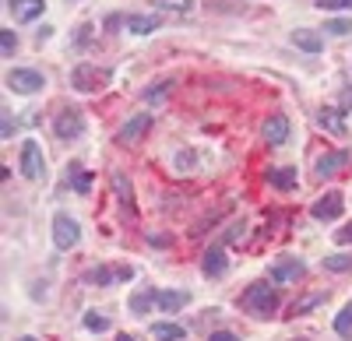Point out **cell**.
I'll list each match as a JSON object with an SVG mask.
<instances>
[{
  "mask_svg": "<svg viewBox=\"0 0 352 341\" xmlns=\"http://www.w3.org/2000/svg\"><path fill=\"white\" fill-rule=\"evenodd\" d=\"M243 306L254 317H272L278 309V292L268 285V281H254V285L243 292Z\"/></svg>",
  "mask_w": 352,
  "mask_h": 341,
  "instance_id": "obj_1",
  "label": "cell"
},
{
  "mask_svg": "<svg viewBox=\"0 0 352 341\" xmlns=\"http://www.w3.org/2000/svg\"><path fill=\"white\" fill-rule=\"evenodd\" d=\"M71 84L78 92H102L109 84V71H99L96 64H78L71 71Z\"/></svg>",
  "mask_w": 352,
  "mask_h": 341,
  "instance_id": "obj_2",
  "label": "cell"
},
{
  "mask_svg": "<svg viewBox=\"0 0 352 341\" xmlns=\"http://www.w3.org/2000/svg\"><path fill=\"white\" fill-rule=\"evenodd\" d=\"M78 239H81L78 222L67 211H56L53 215V243H56V250H71V246H78Z\"/></svg>",
  "mask_w": 352,
  "mask_h": 341,
  "instance_id": "obj_3",
  "label": "cell"
},
{
  "mask_svg": "<svg viewBox=\"0 0 352 341\" xmlns=\"http://www.w3.org/2000/svg\"><path fill=\"white\" fill-rule=\"evenodd\" d=\"M8 84H11L14 92H21V95H32V92H43V89H46V78H43L39 71L14 67V71L8 74Z\"/></svg>",
  "mask_w": 352,
  "mask_h": 341,
  "instance_id": "obj_4",
  "label": "cell"
},
{
  "mask_svg": "<svg viewBox=\"0 0 352 341\" xmlns=\"http://www.w3.org/2000/svg\"><path fill=\"white\" fill-rule=\"evenodd\" d=\"M21 173L28 180H43V173H46V158H43V148L36 141H25L21 145Z\"/></svg>",
  "mask_w": 352,
  "mask_h": 341,
  "instance_id": "obj_5",
  "label": "cell"
},
{
  "mask_svg": "<svg viewBox=\"0 0 352 341\" xmlns=\"http://www.w3.org/2000/svg\"><path fill=\"white\" fill-rule=\"evenodd\" d=\"M342 208H345V197H342L338 190H328L324 197H317V201H314L310 215H314L317 222H335V218L342 215Z\"/></svg>",
  "mask_w": 352,
  "mask_h": 341,
  "instance_id": "obj_6",
  "label": "cell"
},
{
  "mask_svg": "<svg viewBox=\"0 0 352 341\" xmlns=\"http://www.w3.org/2000/svg\"><path fill=\"white\" fill-rule=\"evenodd\" d=\"M53 130H56V137H64V141L81 137V130H85V117H81L78 109H60V117L53 120Z\"/></svg>",
  "mask_w": 352,
  "mask_h": 341,
  "instance_id": "obj_7",
  "label": "cell"
},
{
  "mask_svg": "<svg viewBox=\"0 0 352 341\" xmlns=\"http://www.w3.org/2000/svg\"><path fill=\"white\" fill-rule=\"evenodd\" d=\"M307 274V264L296 261V257H278L272 264V281H278V285H285V281H300Z\"/></svg>",
  "mask_w": 352,
  "mask_h": 341,
  "instance_id": "obj_8",
  "label": "cell"
},
{
  "mask_svg": "<svg viewBox=\"0 0 352 341\" xmlns=\"http://www.w3.org/2000/svg\"><path fill=\"white\" fill-rule=\"evenodd\" d=\"M148 127H152V117H148V113H138V117H131V120L120 127L116 141H120V145H138V141L148 134Z\"/></svg>",
  "mask_w": 352,
  "mask_h": 341,
  "instance_id": "obj_9",
  "label": "cell"
},
{
  "mask_svg": "<svg viewBox=\"0 0 352 341\" xmlns=\"http://www.w3.org/2000/svg\"><path fill=\"white\" fill-rule=\"evenodd\" d=\"M261 137H264V145H272V148L285 145V137H289V117H282V113L268 117V120H264V127H261Z\"/></svg>",
  "mask_w": 352,
  "mask_h": 341,
  "instance_id": "obj_10",
  "label": "cell"
},
{
  "mask_svg": "<svg viewBox=\"0 0 352 341\" xmlns=\"http://www.w3.org/2000/svg\"><path fill=\"white\" fill-rule=\"evenodd\" d=\"M345 165H349V152H324L317 158V176L320 180H324V176H338Z\"/></svg>",
  "mask_w": 352,
  "mask_h": 341,
  "instance_id": "obj_11",
  "label": "cell"
},
{
  "mask_svg": "<svg viewBox=\"0 0 352 341\" xmlns=\"http://www.w3.org/2000/svg\"><path fill=\"white\" fill-rule=\"evenodd\" d=\"M187 303H190V292H176V289L155 292V306L162 309V314H176V309H184Z\"/></svg>",
  "mask_w": 352,
  "mask_h": 341,
  "instance_id": "obj_12",
  "label": "cell"
},
{
  "mask_svg": "<svg viewBox=\"0 0 352 341\" xmlns=\"http://www.w3.org/2000/svg\"><path fill=\"white\" fill-rule=\"evenodd\" d=\"M226 268H229V261H226V250H222V246H215V250L204 253L201 271L208 274V278H222V274H226Z\"/></svg>",
  "mask_w": 352,
  "mask_h": 341,
  "instance_id": "obj_13",
  "label": "cell"
},
{
  "mask_svg": "<svg viewBox=\"0 0 352 341\" xmlns=\"http://www.w3.org/2000/svg\"><path fill=\"white\" fill-rule=\"evenodd\" d=\"M11 11H14V21H36L46 11V4L43 0H11Z\"/></svg>",
  "mask_w": 352,
  "mask_h": 341,
  "instance_id": "obj_14",
  "label": "cell"
},
{
  "mask_svg": "<svg viewBox=\"0 0 352 341\" xmlns=\"http://www.w3.org/2000/svg\"><path fill=\"white\" fill-rule=\"evenodd\" d=\"M124 25H127V32H134V36H152L159 28V18L155 14H131Z\"/></svg>",
  "mask_w": 352,
  "mask_h": 341,
  "instance_id": "obj_15",
  "label": "cell"
},
{
  "mask_svg": "<svg viewBox=\"0 0 352 341\" xmlns=\"http://www.w3.org/2000/svg\"><path fill=\"white\" fill-rule=\"evenodd\" d=\"M292 46H300V49H307V53H320L324 39H320L314 28H296V32H292Z\"/></svg>",
  "mask_w": 352,
  "mask_h": 341,
  "instance_id": "obj_16",
  "label": "cell"
},
{
  "mask_svg": "<svg viewBox=\"0 0 352 341\" xmlns=\"http://www.w3.org/2000/svg\"><path fill=\"white\" fill-rule=\"evenodd\" d=\"M113 278H116V271L113 268H88L85 274H81V281L85 285H96V289H106V285H113Z\"/></svg>",
  "mask_w": 352,
  "mask_h": 341,
  "instance_id": "obj_17",
  "label": "cell"
},
{
  "mask_svg": "<svg viewBox=\"0 0 352 341\" xmlns=\"http://www.w3.org/2000/svg\"><path fill=\"white\" fill-rule=\"evenodd\" d=\"M109 183H113L116 197L124 201V208H131V211H134V190H131V183L124 180V173H113V176H109Z\"/></svg>",
  "mask_w": 352,
  "mask_h": 341,
  "instance_id": "obj_18",
  "label": "cell"
},
{
  "mask_svg": "<svg viewBox=\"0 0 352 341\" xmlns=\"http://www.w3.org/2000/svg\"><path fill=\"white\" fill-rule=\"evenodd\" d=\"M152 334H155V341H184L187 338V331L180 324H152Z\"/></svg>",
  "mask_w": 352,
  "mask_h": 341,
  "instance_id": "obj_19",
  "label": "cell"
},
{
  "mask_svg": "<svg viewBox=\"0 0 352 341\" xmlns=\"http://www.w3.org/2000/svg\"><path fill=\"white\" fill-rule=\"evenodd\" d=\"M268 183L278 187V190H292V187H296V169H272Z\"/></svg>",
  "mask_w": 352,
  "mask_h": 341,
  "instance_id": "obj_20",
  "label": "cell"
},
{
  "mask_svg": "<svg viewBox=\"0 0 352 341\" xmlns=\"http://www.w3.org/2000/svg\"><path fill=\"white\" fill-rule=\"evenodd\" d=\"M152 303H155V289H144V292H134V296H131V309H134L138 317L148 314V306H152Z\"/></svg>",
  "mask_w": 352,
  "mask_h": 341,
  "instance_id": "obj_21",
  "label": "cell"
},
{
  "mask_svg": "<svg viewBox=\"0 0 352 341\" xmlns=\"http://www.w3.org/2000/svg\"><path fill=\"white\" fill-rule=\"evenodd\" d=\"M324 268H328V271H335V274L352 271V253H331V257H324Z\"/></svg>",
  "mask_w": 352,
  "mask_h": 341,
  "instance_id": "obj_22",
  "label": "cell"
},
{
  "mask_svg": "<svg viewBox=\"0 0 352 341\" xmlns=\"http://www.w3.org/2000/svg\"><path fill=\"white\" fill-rule=\"evenodd\" d=\"M342 109H324V113H320V127H328L331 134H338L342 130Z\"/></svg>",
  "mask_w": 352,
  "mask_h": 341,
  "instance_id": "obj_23",
  "label": "cell"
},
{
  "mask_svg": "<svg viewBox=\"0 0 352 341\" xmlns=\"http://www.w3.org/2000/svg\"><path fill=\"white\" fill-rule=\"evenodd\" d=\"M85 327L92 331V334H102V331H109V317H102V314H85Z\"/></svg>",
  "mask_w": 352,
  "mask_h": 341,
  "instance_id": "obj_24",
  "label": "cell"
},
{
  "mask_svg": "<svg viewBox=\"0 0 352 341\" xmlns=\"http://www.w3.org/2000/svg\"><path fill=\"white\" fill-rule=\"evenodd\" d=\"M335 331H338V334H352V303L342 306V314L335 317Z\"/></svg>",
  "mask_w": 352,
  "mask_h": 341,
  "instance_id": "obj_25",
  "label": "cell"
},
{
  "mask_svg": "<svg viewBox=\"0 0 352 341\" xmlns=\"http://www.w3.org/2000/svg\"><path fill=\"white\" fill-rule=\"evenodd\" d=\"M155 8H162V11H194V0H155Z\"/></svg>",
  "mask_w": 352,
  "mask_h": 341,
  "instance_id": "obj_26",
  "label": "cell"
},
{
  "mask_svg": "<svg viewBox=\"0 0 352 341\" xmlns=\"http://www.w3.org/2000/svg\"><path fill=\"white\" fill-rule=\"evenodd\" d=\"M324 32H331V36H349V32H352V21H349V18H335V21L324 25Z\"/></svg>",
  "mask_w": 352,
  "mask_h": 341,
  "instance_id": "obj_27",
  "label": "cell"
},
{
  "mask_svg": "<svg viewBox=\"0 0 352 341\" xmlns=\"http://www.w3.org/2000/svg\"><path fill=\"white\" fill-rule=\"evenodd\" d=\"M328 299V292H314V296H307V299H300L296 303V314H307V309H314V306H320Z\"/></svg>",
  "mask_w": 352,
  "mask_h": 341,
  "instance_id": "obj_28",
  "label": "cell"
},
{
  "mask_svg": "<svg viewBox=\"0 0 352 341\" xmlns=\"http://www.w3.org/2000/svg\"><path fill=\"white\" fill-rule=\"evenodd\" d=\"M0 49H4V56H11V53L18 49V36L11 32V28H4V32H0Z\"/></svg>",
  "mask_w": 352,
  "mask_h": 341,
  "instance_id": "obj_29",
  "label": "cell"
},
{
  "mask_svg": "<svg viewBox=\"0 0 352 341\" xmlns=\"http://www.w3.org/2000/svg\"><path fill=\"white\" fill-rule=\"evenodd\" d=\"M320 11H352V0H317Z\"/></svg>",
  "mask_w": 352,
  "mask_h": 341,
  "instance_id": "obj_30",
  "label": "cell"
},
{
  "mask_svg": "<svg viewBox=\"0 0 352 341\" xmlns=\"http://www.w3.org/2000/svg\"><path fill=\"white\" fill-rule=\"evenodd\" d=\"M88 187H92V176L78 169V173H74V190H78V193H88Z\"/></svg>",
  "mask_w": 352,
  "mask_h": 341,
  "instance_id": "obj_31",
  "label": "cell"
},
{
  "mask_svg": "<svg viewBox=\"0 0 352 341\" xmlns=\"http://www.w3.org/2000/svg\"><path fill=\"white\" fill-rule=\"evenodd\" d=\"M208 341H240V334H232V331H212Z\"/></svg>",
  "mask_w": 352,
  "mask_h": 341,
  "instance_id": "obj_32",
  "label": "cell"
},
{
  "mask_svg": "<svg viewBox=\"0 0 352 341\" xmlns=\"http://www.w3.org/2000/svg\"><path fill=\"white\" fill-rule=\"evenodd\" d=\"M335 239H338V243H352V222L345 225V229H338V233H335Z\"/></svg>",
  "mask_w": 352,
  "mask_h": 341,
  "instance_id": "obj_33",
  "label": "cell"
},
{
  "mask_svg": "<svg viewBox=\"0 0 352 341\" xmlns=\"http://www.w3.org/2000/svg\"><path fill=\"white\" fill-rule=\"evenodd\" d=\"M166 89H169V84H159V89H155V84H152V89L144 92V99H162V95H166Z\"/></svg>",
  "mask_w": 352,
  "mask_h": 341,
  "instance_id": "obj_34",
  "label": "cell"
},
{
  "mask_svg": "<svg viewBox=\"0 0 352 341\" xmlns=\"http://www.w3.org/2000/svg\"><path fill=\"white\" fill-rule=\"evenodd\" d=\"M338 109H342V113H349V109H352V89H345V95H342Z\"/></svg>",
  "mask_w": 352,
  "mask_h": 341,
  "instance_id": "obj_35",
  "label": "cell"
},
{
  "mask_svg": "<svg viewBox=\"0 0 352 341\" xmlns=\"http://www.w3.org/2000/svg\"><path fill=\"white\" fill-rule=\"evenodd\" d=\"M116 341H134V338H131V334H120V338H116Z\"/></svg>",
  "mask_w": 352,
  "mask_h": 341,
  "instance_id": "obj_36",
  "label": "cell"
},
{
  "mask_svg": "<svg viewBox=\"0 0 352 341\" xmlns=\"http://www.w3.org/2000/svg\"><path fill=\"white\" fill-rule=\"evenodd\" d=\"M21 341H36V338H21Z\"/></svg>",
  "mask_w": 352,
  "mask_h": 341,
  "instance_id": "obj_37",
  "label": "cell"
},
{
  "mask_svg": "<svg viewBox=\"0 0 352 341\" xmlns=\"http://www.w3.org/2000/svg\"><path fill=\"white\" fill-rule=\"evenodd\" d=\"M296 341H303V338H296Z\"/></svg>",
  "mask_w": 352,
  "mask_h": 341,
  "instance_id": "obj_38",
  "label": "cell"
}]
</instances>
